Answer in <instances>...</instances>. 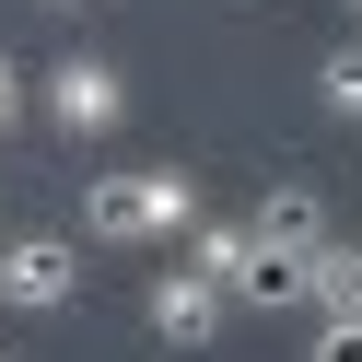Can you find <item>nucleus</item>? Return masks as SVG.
I'll return each instance as SVG.
<instances>
[{
  "mask_svg": "<svg viewBox=\"0 0 362 362\" xmlns=\"http://www.w3.org/2000/svg\"><path fill=\"white\" fill-rule=\"evenodd\" d=\"M187 269L234 292V269H245V222H187Z\"/></svg>",
  "mask_w": 362,
  "mask_h": 362,
  "instance_id": "1a4fd4ad",
  "label": "nucleus"
},
{
  "mask_svg": "<svg viewBox=\"0 0 362 362\" xmlns=\"http://www.w3.org/2000/svg\"><path fill=\"white\" fill-rule=\"evenodd\" d=\"M82 292V245L71 234H0V304L12 315H59Z\"/></svg>",
  "mask_w": 362,
  "mask_h": 362,
  "instance_id": "f257e3e1",
  "label": "nucleus"
},
{
  "mask_svg": "<svg viewBox=\"0 0 362 362\" xmlns=\"http://www.w3.org/2000/svg\"><path fill=\"white\" fill-rule=\"evenodd\" d=\"M304 362H362V315H315V351Z\"/></svg>",
  "mask_w": 362,
  "mask_h": 362,
  "instance_id": "9b49d317",
  "label": "nucleus"
},
{
  "mask_svg": "<svg viewBox=\"0 0 362 362\" xmlns=\"http://www.w3.org/2000/svg\"><path fill=\"white\" fill-rule=\"evenodd\" d=\"M234 304H257V315H292V304H304V257H292V245H257V234H245Z\"/></svg>",
  "mask_w": 362,
  "mask_h": 362,
  "instance_id": "39448f33",
  "label": "nucleus"
},
{
  "mask_svg": "<svg viewBox=\"0 0 362 362\" xmlns=\"http://www.w3.org/2000/svg\"><path fill=\"white\" fill-rule=\"evenodd\" d=\"M35 94H47V117H59V129H82V141H105V129L129 117V82H117V59H94V47H82V59H59Z\"/></svg>",
  "mask_w": 362,
  "mask_h": 362,
  "instance_id": "f03ea898",
  "label": "nucleus"
},
{
  "mask_svg": "<svg viewBox=\"0 0 362 362\" xmlns=\"http://www.w3.org/2000/svg\"><path fill=\"white\" fill-rule=\"evenodd\" d=\"M47 12H94V0H47Z\"/></svg>",
  "mask_w": 362,
  "mask_h": 362,
  "instance_id": "ddd939ff",
  "label": "nucleus"
},
{
  "mask_svg": "<svg viewBox=\"0 0 362 362\" xmlns=\"http://www.w3.org/2000/svg\"><path fill=\"white\" fill-rule=\"evenodd\" d=\"M245 234H257V245H292V257H304V245H327V187H315V175L257 187V222H245Z\"/></svg>",
  "mask_w": 362,
  "mask_h": 362,
  "instance_id": "7ed1b4c3",
  "label": "nucleus"
},
{
  "mask_svg": "<svg viewBox=\"0 0 362 362\" xmlns=\"http://www.w3.org/2000/svg\"><path fill=\"white\" fill-rule=\"evenodd\" d=\"M24 117V71H12V59H0V129Z\"/></svg>",
  "mask_w": 362,
  "mask_h": 362,
  "instance_id": "f8f14e48",
  "label": "nucleus"
},
{
  "mask_svg": "<svg viewBox=\"0 0 362 362\" xmlns=\"http://www.w3.org/2000/svg\"><path fill=\"white\" fill-rule=\"evenodd\" d=\"M351 12H362V0H351Z\"/></svg>",
  "mask_w": 362,
  "mask_h": 362,
  "instance_id": "4468645a",
  "label": "nucleus"
},
{
  "mask_svg": "<svg viewBox=\"0 0 362 362\" xmlns=\"http://www.w3.org/2000/svg\"><path fill=\"white\" fill-rule=\"evenodd\" d=\"M304 304L315 315H362V245H304Z\"/></svg>",
  "mask_w": 362,
  "mask_h": 362,
  "instance_id": "423d86ee",
  "label": "nucleus"
},
{
  "mask_svg": "<svg viewBox=\"0 0 362 362\" xmlns=\"http://www.w3.org/2000/svg\"><path fill=\"white\" fill-rule=\"evenodd\" d=\"M187 222H199V187H187L175 164H152V175H141V245H152V234H187Z\"/></svg>",
  "mask_w": 362,
  "mask_h": 362,
  "instance_id": "6e6552de",
  "label": "nucleus"
},
{
  "mask_svg": "<svg viewBox=\"0 0 362 362\" xmlns=\"http://www.w3.org/2000/svg\"><path fill=\"white\" fill-rule=\"evenodd\" d=\"M315 105H327V117H362V47H327V59H315Z\"/></svg>",
  "mask_w": 362,
  "mask_h": 362,
  "instance_id": "9d476101",
  "label": "nucleus"
},
{
  "mask_svg": "<svg viewBox=\"0 0 362 362\" xmlns=\"http://www.w3.org/2000/svg\"><path fill=\"white\" fill-rule=\"evenodd\" d=\"M211 327H222V281H199V269H164V281H152V339H164V351H199Z\"/></svg>",
  "mask_w": 362,
  "mask_h": 362,
  "instance_id": "20e7f679",
  "label": "nucleus"
},
{
  "mask_svg": "<svg viewBox=\"0 0 362 362\" xmlns=\"http://www.w3.org/2000/svg\"><path fill=\"white\" fill-rule=\"evenodd\" d=\"M82 234L94 245H141V175H82Z\"/></svg>",
  "mask_w": 362,
  "mask_h": 362,
  "instance_id": "0eeeda50",
  "label": "nucleus"
}]
</instances>
